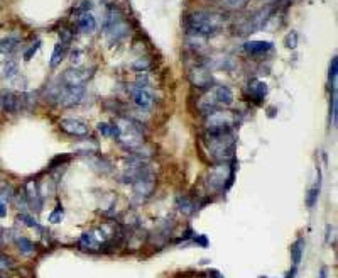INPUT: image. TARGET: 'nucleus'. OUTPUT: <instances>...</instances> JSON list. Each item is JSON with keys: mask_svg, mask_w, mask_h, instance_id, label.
I'll use <instances>...</instances> for the list:
<instances>
[{"mask_svg": "<svg viewBox=\"0 0 338 278\" xmlns=\"http://www.w3.org/2000/svg\"><path fill=\"white\" fill-rule=\"evenodd\" d=\"M210 278H223V275H220V273H218V271H212Z\"/></svg>", "mask_w": 338, "mask_h": 278, "instance_id": "obj_43", "label": "nucleus"}, {"mask_svg": "<svg viewBox=\"0 0 338 278\" xmlns=\"http://www.w3.org/2000/svg\"><path fill=\"white\" fill-rule=\"evenodd\" d=\"M296 271H298V266H292L291 270H289V273H287L286 278H294V276H296Z\"/></svg>", "mask_w": 338, "mask_h": 278, "instance_id": "obj_42", "label": "nucleus"}, {"mask_svg": "<svg viewBox=\"0 0 338 278\" xmlns=\"http://www.w3.org/2000/svg\"><path fill=\"white\" fill-rule=\"evenodd\" d=\"M92 77L90 70H79V68H71L66 70L61 77V82L64 85H71V87H83L85 82H88V78Z\"/></svg>", "mask_w": 338, "mask_h": 278, "instance_id": "obj_10", "label": "nucleus"}, {"mask_svg": "<svg viewBox=\"0 0 338 278\" xmlns=\"http://www.w3.org/2000/svg\"><path fill=\"white\" fill-rule=\"evenodd\" d=\"M225 26V16L213 11H196L186 17V29L196 36H213Z\"/></svg>", "mask_w": 338, "mask_h": 278, "instance_id": "obj_2", "label": "nucleus"}, {"mask_svg": "<svg viewBox=\"0 0 338 278\" xmlns=\"http://www.w3.org/2000/svg\"><path fill=\"white\" fill-rule=\"evenodd\" d=\"M16 246H17V251L21 253V255H24V256H29V255H32V253L36 251V245H34L31 239L24 237V236H17L16 237Z\"/></svg>", "mask_w": 338, "mask_h": 278, "instance_id": "obj_19", "label": "nucleus"}, {"mask_svg": "<svg viewBox=\"0 0 338 278\" xmlns=\"http://www.w3.org/2000/svg\"><path fill=\"white\" fill-rule=\"evenodd\" d=\"M24 193H26V197H27L29 207L36 208V212L41 211L44 202H43V197H41V192H39L37 183L34 182V180L26 182V185H24Z\"/></svg>", "mask_w": 338, "mask_h": 278, "instance_id": "obj_13", "label": "nucleus"}, {"mask_svg": "<svg viewBox=\"0 0 338 278\" xmlns=\"http://www.w3.org/2000/svg\"><path fill=\"white\" fill-rule=\"evenodd\" d=\"M17 221H21L24 226H27V227H32V229H37V231H43V227L37 224V221H34L31 216H27V214H19L17 216Z\"/></svg>", "mask_w": 338, "mask_h": 278, "instance_id": "obj_27", "label": "nucleus"}, {"mask_svg": "<svg viewBox=\"0 0 338 278\" xmlns=\"http://www.w3.org/2000/svg\"><path fill=\"white\" fill-rule=\"evenodd\" d=\"M235 168H237V161L232 158V163L227 165L225 163H218L213 168H210L206 175V188L210 192H222V190H228L233 183V178H235Z\"/></svg>", "mask_w": 338, "mask_h": 278, "instance_id": "obj_4", "label": "nucleus"}, {"mask_svg": "<svg viewBox=\"0 0 338 278\" xmlns=\"http://www.w3.org/2000/svg\"><path fill=\"white\" fill-rule=\"evenodd\" d=\"M284 44H286V48L294 49V48H296V44H298V34H296L294 31L287 34V36L284 38Z\"/></svg>", "mask_w": 338, "mask_h": 278, "instance_id": "obj_31", "label": "nucleus"}, {"mask_svg": "<svg viewBox=\"0 0 338 278\" xmlns=\"http://www.w3.org/2000/svg\"><path fill=\"white\" fill-rule=\"evenodd\" d=\"M195 242L196 245H200L201 248H206L208 246V239H206V236H195Z\"/></svg>", "mask_w": 338, "mask_h": 278, "instance_id": "obj_38", "label": "nucleus"}, {"mask_svg": "<svg viewBox=\"0 0 338 278\" xmlns=\"http://www.w3.org/2000/svg\"><path fill=\"white\" fill-rule=\"evenodd\" d=\"M66 44H63V43H58L56 46H54V51H53V54H51V61H49V66L51 68H56L59 63H61V59H63V56H64V53H66Z\"/></svg>", "mask_w": 338, "mask_h": 278, "instance_id": "obj_23", "label": "nucleus"}, {"mask_svg": "<svg viewBox=\"0 0 338 278\" xmlns=\"http://www.w3.org/2000/svg\"><path fill=\"white\" fill-rule=\"evenodd\" d=\"M318 278H328V268L326 266L321 268V271H320V275H318Z\"/></svg>", "mask_w": 338, "mask_h": 278, "instance_id": "obj_41", "label": "nucleus"}, {"mask_svg": "<svg viewBox=\"0 0 338 278\" xmlns=\"http://www.w3.org/2000/svg\"><path fill=\"white\" fill-rule=\"evenodd\" d=\"M98 131H100L105 137L112 136V126H110V124H107V122H100V124H98Z\"/></svg>", "mask_w": 338, "mask_h": 278, "instance_id": "obj_35", "label": "nucleus"}, {"mask_svg": "<svg viewBox=\"0 0 338 278\" xmlns=\"http://www.w3.org/2000/svg\"><path fill=\"white\" fill-rule=\"evenodd\" d=\"M212 73L205 66H195L190 72V82L198 88H208L212 87Z\"/></svg>", "mask_w": 338, "mask_h": 278, "instance_id": "obj_12", "label": "nucleus"}, {"mask_svg": "<svg viewBox=\"0 0 338 278\" xmlns=\"http://www.w3.org/2000/svg\"><path fill=\"white\" fill-rule=\"evenodd\" d=\"M132 100L136 102V106H139L141 109H149L152 107L154 103V97L152 93L146 90V88H136V90L132 92Z\"/></svg>", "mask_w": 338, "mask_h": 278, "instance_id": "obj_15", "label": "nucleus"}, {"mask_svg": "<svg viewBox=\"0 0 338 278\" xmlns=\"http://www.w3.org/2000/svg\"><path fill=\"white\" fill-rule=\"evenodd\" d=\"M79 248L87 251H92L98 248V239L95 236V232H83L81 237H79Z\"/></svg>", "mask_w": 338, "mask_h": 278, "instance_id": "obj_22", "label": "nucleus"}, {"mask_svg": "<svg viewBox=\"0 0 338 278\" xmlns=\"http://www.w3.org/2000/svg\"><path fill=\"white\" fill-rule=\"evenodd\" d=\"M259 278H267V276H259Z\"/></svg>", "mask_w": 338, "mask_h": 278, "instance_id": "obj_44", "label": "nucleus"}, {"mask_svg": "<svg viewBox=\"0 0 338 278\" xmlns=\"http://www.w3.org/2000/svg\"><path fill=\"white\" fill-rule=\"evenodd\" d=\"M205 146L210 156L218 163H225L233 158L237 146V137L232 131H206L205 134Z\"/></svg>", "mask_w": 338, "mask_h": 278, "instance_id": "obj_1", "label": "nucleus"}, {"mask_svg": "<svg viewBox=\"0 0 338 278\" xmlns=\"http://www.w3.org/2000/svg\"><path fill=\"white\" fill-rule=\"evenodd\" d=\"M147 66H149V63L146 61V59H144V61H142V59H139V61L134 63V68H136V70H141V72H142V70H146Z\"/></svg>", "mask_w": 338, "mask_h": 278, "instance_id": "obj_39", "label": "nucleus"}, {"mask_svg": "<svg viewBox=\"0 0 338 278\" xmlns=\"http://www.w3.org/2000/svg\"><path fill=\"white\" fill-rule=\"evenodd\" d=\"M59 127L66 134H71V136H76V137H85L90 132L87 124L83 121H78V119H61V121H59Z\"/></svg>", "mask_w": 338, "mask_h": 278, "instance_id": "obj_11", "label": "nucleus"}, {"mask_svg": "<svg viewBox=\"0 0 338 278\" xmlns=\"http://www.w3.org/2000/svg\"><path fill=\"white\" fill-rule=\"evenodd\" d=\"M320 180H318V183L315 187H311L310 190H308V193H306V205H308V208H313L316 205V202H318V197H320Z\"/></svg>", "mask_w": 338, "mask_h": 278, "instance_id": "obj_24", "label": "nucleus"}, {"mask_svg": "<svg viewBox=\"0 0 338 278\" xmlns=\"http://www.w3.org/2000/svg\"><path fill=\"white\" fill-rule=\"evenodd\" d=\"M17 44H19V39L17 38H7V39H4L2 43H0V53H12L14 49L17 48Z\"/></svg>", "mask_w": 338, "mask_h": 278, "instance_id": "obj_25", "label": "nucleus"}, {"mask_svg": "<svg viewBox=\"0 0 338 278\" xmlns=\"http://www.w3.org/2000/svg\"><path fill=\"white\" fill-rule=\"evenodd\" d=\"M85 95V87H71V85H56L49 90V100L58 103L61 107H73L81 102Z\"/></svg>", "mask_w": 338, "mask_h": 278, "instance_id": "obj_6", "label": "nucleus"}, {"mask_svg": "<svg viewBox=\"0 0 338 278\" xmlns=\"http://www.w3.org/2000/svg\"><path fill=\"white\" fill-rule=\"evenodd\" d=\"M222 2H223V6H227L230 9H237V7H242L247 0H222Z\"/></svg>", "mask_w": 338, "mask_h": 278, "instance_id": "obj_34", "label": "nucleus"}, {"mask_svg": "<svg viewBox=\"0 0 338 278\" xmlns=\"http://www.w3.org/2000/svg\"><path fill=\"white\" fill-rule=\"evenodd\" d=\"M39 44H41V41H36V43H34V46L29 48L27 51H26V54H24V59H31V58H32V54L39 49Z\"/></svg>", "mask_w": 338, "mask_h": 278, "instance_id": "obj_37", "label": "nucleus"}, {"mask_svg": "<svg viewBox=\"0 0 338 278\" xmlns=\"http://www.w3.org/2000/svg\"><path fill=\"white\" fill-rule=\"evenodd\" d=\"M21 102L22 98L16 95V93L12 92H2L0 93V106L6 112H11V114H16L19 111V107H21Z\"/></svg>", "mask_w": 338, "mask_h": 278, "instance_id": "obj_14", "label": "nucleus"}, {"mask_svg": "<svg viewBox=\"0 0 338 278\" xmlns=\"http://www.w3.org/2000/svg\"><path fill=\"white\" fill-rule=\"evenodd\" d=\"M206 131L217 132V131H232L237 126V116L225 111H215L206 116L205 121Z\"/></svg>", "mask_w": 338, "mask_h": 278, "instance_id": "obj_8", "label": "nucleus"}, {"mask_svg": "<svg viewBox=\"0 0 338 278\" xmlns=\"http://www.w3.org/2000/svg\"><path fill=\"white\" fill-rule=\"evenodd\" d=\"M105 31H107V38L110 43H117V41H120L122 38L127 36L129 26H127L125 19H123L115 9H110L107 14Z\"/></svg>", "mask_w": 338, "mask_h": 278, "instance_id": "obj_7", "label": "nucleus"}, {"mask_svg": "<svg viewBox=\"0 0 338 278\" xmlns=\"http://www.w3.org/2000/svg\"><path fill=\"white\" fill-rule=\"evenodd\" d=\"M4 77L7 78V80H11V78L17 77V64L9 61L6 66H4Z\"/></svg>", "mask_w": 338, "mask_h": 278, "instance_id": "obj_29", "label": "nucleus"}, {"mask_svg": "<svg viewBox=\"0 0 338 278\" xmlns=\"http://www.w3.org/2000/svg\"><path fill=\"white\" fill-rule=\"evenodd\" d=\"M12 268V260L6 255H0V271H6Z\"/></svg>", "mask_w": 338, "mask_h": 278, "instance_id": "obj_33", "label": "nucleus"}, {"mask_svg": "<svg viewBox=\"0 0 338 278\" xmlns=\"http://www.w3.org/2000/svg\"><path fill=\"white\" fill-rule=\"evenodd\" d=\"M0 246H2V242H0Z\"/></svg>", "mask_w": 338, "mask_h": 278, "instance_id": "obj_45", "label": "nucleus"}, {"mask_svg": "<svg viewBox=\"0 0 338 278\" xmlns=\"http://www.w3.org/2000/svg\"><path fill=\"white\" fill-rule=\"evenodd\" d=\"M243 48H245L247 53L257 56V54H264L269 51V49H272V43L271 41H248L245 43Z\"/></svg>", "mask_w": 338, "mask_h": 278, "instance_id": "obj_17", "label": "nucleus"}, {"mask_svg": "<svg viewBox=\"0 0 338 278\" xmlns=\"http://www.w3.org/2000/svg\"><path fill=\"white\" fill-rule=\"evenodd\" d=\"M176 207H178V211L183 212V214H186V216H190V214H193V212L196 211L195 200H193L191 197H188V195H180V197H178L176 198Z\"/></svg>", "mask_w": 338, "mask_h": 278, "instance_id": "obj_18", "label": "nucleus"}, {"mask_svg": "<svg viewBox=\"0 0 338 278\" xmlns=\"http://www.w3.org/2000/svg\"><path fill=\"white\" fill-rule=\"evenodd\" d=\"M63 214H64L63 205H61V203H58L56 208H54L51 214H49V222H51V224H58V222H61Z\"/></svg>", "mask_w": 338, "mask_h": 278, "instance_id": "obj_28", "label": "nucleus"}, {"mask_svg": "<svg viewBox=\"0 0 338 278\" xmlns=\"http://www.w3.org/2000/svg\"><path fill=\"white\" fill-rule=\"evenodd\" d=\"M0 278H2V276H0Z\"/></svg>", "mask_w": 338, "mask_h": 278, "instance_id": "obj_46", "label": "nucleus"}, {"mask_svg": "<svg viewBox=\"0 0 338 278\" xmlns=\"http://www.w3.org/2000/svg\"><path fill=\"white\" fill-rule=\"evenodd\" d=\"M115 126H117L115 141L123 150L132 153L139 150L141 146H144V131L137 121H132L129 117H120L115 122Z\"/></svg>", "mask_w": 338, "mask_h": 278, "instance_id": "obj_3", "label": "nucleus"}, {"mask_svg": "<svg viewBox=\"0 0 338 278\" xmlns=\"http://www.w3.org/2000/svg\"><path fill=\"white\" fill-rule=\"evenodd\" d=\"M305 239L300 237V239H296L294 242L291 245V260H292V265L298 266L301 263V258H303V253H305Z\"/></svg>", "mask_w": 338, "mask_h": 278, "instance_id": "obj_20", "label": "nucleus"}, {"mask_svg": "<svg viewBox=\"0 0 338 278\" xmlns=\"http://www.w3.org/2000/svg\"><path fill=\"white\" fill-rule=\"evenodd\" d=\"M336 73H338V59L336 56H333L331 59V64H330V85H331V90H336Z\"/></svg>", "mask_w": 338, "mask_h": 278, "instance_id": "obj_26", "label": "nucleus"}, {"mask_svg": "<svg viewBox=\"0 0 338 278\" xmlns=\"http://www.w3.org/2000/svg\"><path fill=\"white\" fill-rule=\"evenodd\" d=\"M247 90H248V95H250L254 100H256V102H262V98H264L266 93H267V85H266V82L254 78V80L248 82Z\"/></svg>", "mask_w": 338, "mask_h": 278, "instance_id": "obj_16", "label": "nucleus"}, {"mask_svg": "<svg viewBox=\"0 0 338 278\" xmlns=\"http://www.w3.org/2000/svg\"><path fill=\"white\" fill-rule=\"evenodd\" d=\"M14 190H12V187L11 185H6L4 188H0V202L2 203H7L11 198L14 197V193H12Z\"/></svg>", "mask_w": 338, "mask_h": 278, "instance_id": "obj_30", "label": "nucleus"}, {"mask_svg": "<svg viewBox=\"0 0 338 278\" xmlns=\"http://www.w3.org/2000/svg\"><path fill=\"white\" fill-rule=\"evenodd\" d=\"M69 160V156L66 155V156H56V158H53V161H51V168H58V166H61L63 163H66Z\"/></svg>", "mask_w": 338, "mask_h": 278, "instance_id": "obj_36", "label": "nucleus"}, {"mask_svg": "<svg viewBox=\"0 0 338 278\" xmlns=\"http://www.w3.org/2000/svg\"><path fill=\"white\" fill-rule=\"evenodd\" d=\"M6 216H7V207H6V203L0 202V219H4Z\"/></svg>", "mask_w": 338, "mask_h": 278, "instance_id": "obj_40", "label": "nucleus"}, {"mask_svg": "<svg viewBox=\"0 0 338 278\" xmlns=\"http://www.w3.org/2000/svg\"><path fill=\"white\" fill-rule=\"evenodd\" d=\"M154 188H156V177L152 173H149V175L142 177L141 180L132 183V190L137 200H146L147 197H151Z\"/></svg>", "mask_w": 338, "mask_h": 278, "instance_id": "obj_9", "label": "nucleus"}, {"mask_svg": "<svg viewBox=\"0 0 338 278\" xmlns=\"http://www.w3.org/2000/svg\"><path fill=\"white\" fill-rule=\"evenodd\" d=\"M16 203H17V207H19V208H27V207H29L27 197H26V193H24V190H22V192H19V193H16Z\"/></svg>", "mask_w": 338, "mask_h": 278, "instance_id": "obj_32", "label": "nucleus"}, {"mask_svg": "<svg viewBox=\"0 0 338 278\" xmlns=\"http://www.w3.org/2000/svg\"><path fill=\"white\" fill-rule=\"evenodd\" d=\"M232 102H233V93L230 88L225 85H215L210 88V92H206L200 98L198 109L208 116V114L218 111L220 107H228Z\"/></svg>", "mask_w": 338, "mask_h": 278, "instance_id": "obj_5", "label": "nucleus"}, {"mask_svg": "<svg viewBox=\"0 0 338 278\" xmlns=\"http://www.w3.org/2000/svg\"><path fill=\"white\" fill-rule=\"evenodd\" d=\"M97 27V22H95V17L92 16V14H83L81 17L78 19V29L81 32H93Z\"/></svg>", "mask_w": 338, "mask_h": 278, "instance_id": "obj_21", "label": "nucleus"}]
</instances>
